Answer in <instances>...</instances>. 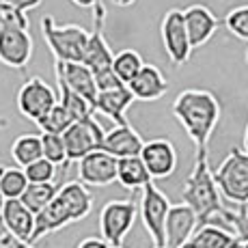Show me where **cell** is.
I'll use <instances>...</instances> for the list:
<instances>
[{
	"label": "cell",
	"instance_id": "13",
	"mask_svg": "<svg viewBox=\"0 0 248 248\" xmlns=\"http://www.w3.org/2000/svg\"><path fill=\"white\" fill-rule=\"evenodd\" d=\"M78 181L91 188H106L117 181V160L106 151H91L78 162Z\"/></svg>",
	"mask_w": 248,
	"mask_h": 248
},
{
	"label": "cell",
	"instance_id": "46",
	"mask_svg": "<svg viewBox=\"0 0 248 248\" xmlns=\"http://www.w3.org/2000/svg\"><path fill=\"white\" fill-rule=\"evenodd\" d=\"M119 248H123V246H119Z\"/></svg>",
	"mask_w": 248,
	"mask_h": 248
},
{
	"label": "cell",
	"instance_id": "29",
	"mask_svg": "<svg viewBox=\"0 0 248 248\" xmlns=\"http://www.w3.org/2000/svg\"><path fill=\"white\" fill-rule=\"evenodd\" d=\"M71 123H74V117H71V114L65 110L59 102H56V106L52 108V110L47 112L46 117L37 123V125H39L41 134H59V136H63L65 130H67Z\"/></svg>",
	"mask_w": 248,
	"mask_h": 248
},
{
	"label": "cell",
	"instance_id": "26",
	"mask_svg": "<svg viewBox=\"0 0 248 248\" xmlns=\"http://www.w3.org/2000/svg\"><path fill=\"white\" fill-rule=\"evenodd\" d=\"M28 186V179L20 166H7L0 164V197L2 201L20 199Z\"/></svg>",
	"mask_w": 248,
	"mask_h": 248
},
{
	"label": "cell",
	"instance_id": "23",
	"mask_svg": "<svg viewBox=\"0 0 248 248\" xmlns=\"http://www.w3.org/2000/svg\"><path fill=\"white\" fill-rule=\"evenodd\" d=\"M117 181L123 186L125 190H142L149 181H154L147 173L142 160L138 158H121L117 160Z\"/></svg>",
	"mask_w": 248,
	"mask_h": 248
},
{
	"label": "cell",
	"instance_id": "19",
	"mask_svg": "<svg viewBox=\"0 0 248 248\" xmlns=\"http://www.w3.org/2000/svg\"><path fill=\"white\" fill-rule=\"evenodd\" d=\"M54 74H59L63 82L93 108L95 97H97V84H95V78L89 67H84L82 63H59V61H54Z\"/></svg>",
	"mask_w": 248,
	"mask_h": 248
},
{
	"label": "cell",
	"instance_id": "4",
	"mask_svg": "<svg viewBox=\"0 0 248 248\" xmlns=\"http://www.w3.org/2000/svg\"><path fill=\"white\" fill-rule=\"evenodd\" d=\"M93 28L89 32V44L84 50V59L82 65L89 67V71L93 74L97 91H108L114 87H121V82L117 80V76L112 74V50L110 44L106 39V7H104V0L99 4H95L93 9Z\"/></svg>",
	"mask_w": 248,
	"mask_h": 248
},
{
	"label": "cell",
	"instance_id": "17",
	"mask_svg": "<svg viewBox=\"0 0 248 248\" xmlns=\"http://www.w3.org/2000/svg\"><path fill=\"white\" fill-rule=\"evenodd\" d=\"M130 89L134 102H155V99L164 97L169 91V80L155 65L145 63L142 69L138 71L134 78L125 84Z\"/></svg>",
	"mask_w": 248,
	"mask_h": 248
},
{
	"label": "cell",
	"instance_id": "7",
	"mask_svg": "<svg viewBox=\"0 0 248 248\" xmlns=\"http://www.w3.org/2000/svg\"><path fill=\"white\" fill-rule=\"evenodd\" d=\"M138 214V205L130 199L108 201L99 212V237L110 248L123 246L125 235L132 231Z\"/></svg>",
	"mask_w": 248,
	"mask_h": 248
},
{
	"label": "cell",
	"instance_id": "20",
	"mask_svg": "<svg viewBox=\"0 0 248 248\" xmlns=\"http://www.w3.org/2000/svg\"><path fill=\"white\" fill-rule=\"evenodd\" d=\"M134 97H132L130 89L125 84L121 87H114L108 91H97V97L93 104V114H104V117L112 119L117 125H127L125 110L132 106Z\"/></svg>",
	"mask_w": 248,
	"mask_h": 248
},
{
	"label": "cell",
	"instance_id": "36",
	"mask_svg": "<svg viewBox=\"0 0 248 248\" xmlns=\"http://www.w3.org/2000/svg\"><path fill=\"white\" fill-rule=\"evenodd\" d=\"M7 4H11V7H16V9H20L22 13H28V11H32V9H37L44 0H4Z\"/></svg>",
	"mask_w": 248,
	"mask_h": 248
},
{
	"label": "cell",
	"instance_id": "12",
	"mask_svg": "<svg viewBox=\"0 0 248 248\" xmlns=\"http://www.w3.org/2000/svg\"><path fill=\"white\" fill-rule=\"evenodd\" d=\"M151 179H166L177 169V149L169 138H151L145 140L140 155Z\"/></svg>",
	"mask_w": 248,
	"mask_h": 248
},
{
	"label": "cell",
	"instance_id": "37",
	"mask_svg": "<svg viewBox=\"0 0 248 248\" xmlns=\"http://www.w3.org/2000/svg\"><path fill=\"white\" fill-rule=\"evenodd\" d=\"M76 248H110V246L102 237H84V240H80V244Z\"/></svg>",
	"mask_w": 248,
	"mask_h": 248
},
{
	"label": "cell",
	"instance_id": "32",
	"mask_svg": "<svg viewBox=\"0 0 248 248\" xmlns=\"http://www.w3.org/2000/svg\"><path fill=\"white\" fill-rule=\"evenodd\" d=\"M225 26L229 28L233 37L242 41H248V4L244 7H235L227 13L225 17Z\"/></svg>",
	"mask_w": 248,
	"mask_h": 248
},
{
	"label": "cell",
	"instance_id": "6",
	"mask_svg": "<svg viewBox=\"0 0 248 248\" xmlns=\"http://www.w3.org/2000/svg\"><path fill=\"white\" fill-rule=\"evenodd\" d=\"M212 173L220 197H225L235 207L248 205V155L244 151L233 147Z\"/></svg>",
	"mask_w": 248,
	"mask_h": 248
},
{
	"label": "cell",
	"instance_id": "42",
	"mask_svg": "<svg viewBox=\"0 0 248 248\" xmlns=\"http://www.w3.org/2000/svg\"><path fill=\"white\" fill-rule=\"evenodd\" d=\"M237 248H248V240L246 242H240V246H237Z\"/></svg>",
	"mask_w": 248,
	"mask_h": 248
},
{
	"label": "cell",
	"instance_id": "11",
	"mask_svg": "<svg viewBox=\"0 0 248 248\" xmlns=\"http://www.w3.org/2000/svg\"><path fill=\"white\" fill-rule=\"evenodd\" d=\"M160 35H162V46H164V52L170 59V63L175 67H181V65L188 63L190 56H192V47H190L188 32H186L184 26L181 9H169L166 11V16L162 17Z\"/></svg>",
	"mask_w": 248,
	"mask_h": 248
},
{
	"label": "cell",
	"instance_id": "8",
	"mask_svg": "<svg viewBox=\"0 0 248 248\" xmlns=\"http://www.w3.org/2000/svg\"><path fill=\"white\" fill-rule=\"evenodd\" d=\"M104 136H106V130L99 125L95 114L74 121L63 134L67 162H80L91 151H102Z\"/></svg>",
	"mask_w": 248,
	"mask_h": 248
},
{
	"label": "cell",
	"instance_id": "2",
	"mask_svg": "<svg viewBox=\"0 0 248 248\" xmlns=\"http://www.w3.org/2000/svg\"><path fill=\"white\" fill-rule=\"evenodd\" d=\"M170 112L184 127L197 151L207 149L216 125L220 123V102L207 89H186L175 97Z\"/></svg>",
	"mask_w": 248,
	"mask_h": 248
},
{
	"label": "cell",
	"instance_id": "35",
	"mask_svg": "<svg viewBox=\"0 0 248 248\" xmlns=\"http://www.w3.org/2000/svg\"><path fill=\"white\" fill-rule=\"evenodd\" d=\"M0 248H37V246H31L26 242L17 240L7 227H4V220H2V197H0Z\"/></svg>",
	"mask_w": 248,
	"mask_h": 248
},
{
	"label": "cell",
	"instance_id": "3",
	"mask_svg": "<svg viewBox=\"0 0 248 248\" xmlns=\"http://www.w3.org/2000/svg\"><path fill=\"white\" fill-rule=\"evenodd\" d=\"M93 209V194L80 181L61 184L56 197L35 216V231L31 237V246H35L41 237L61 231L71 222H80Z\"/></svg>",
	"mask_w": 248,
	"mask_h": 248
},
{
	"label": "cell",
	"instance_id": "15",
	"mask_svg": "<svg viewBox=\"0 0 248 248\" xmlns=\"http://www.w3.org/2000/svg\"><path fill=\"white\" fill-rule=\"evenodd\" d=\"M199 222L194 212L188 205H170L169 216L164 222V246L166 248H184L186 242L192 237V233L197 231Z\"/></svg>",
	"mask_w": 248,
	"mask_h": 248
},
{
	"label": "cell",
	"instance_id": "31",
	"mask_svg": "<svg viewBox=\"0 0 248 248\" xmlns=\"http://www.w3.org/2000/svg\"><path fill=\"white\" fill-rule=\"evenodd\" d=\"M31 20L28 13H22L20 9L11 7L7 2H0V32L4 31H28Z\"/></svg>",
	"mask_w": 248,
	"mask_h": 248
},
{
	"label": "cell",
	"instance_id": "45",
	"mask_svg": "<svg viewBox=\"0 0 248 248\" xmlns=\"http://www.w3.org/2000/svg\"><path fill=\"white\" fill-rule=\"evenodd\" d=\"M162 248H166V246H162Z\"/></svg>",
	"mask_w": 248,
	"mask_h": 248
},
{
	"label": "cell",
	"instance_id": "41",
	"mask_svg": "<svg viewBox=\"0 0 248 248\" xmlns=\"http://www.w3.org/2000/svg\"><path fill=\"white\" fill-rule=\"evenodd\" d=\"M7 127H9V121L7 119H0V132H4Z\"/></svg>",
	"mask_w": 248,
	"mask_h": 248
},
{
	"label": "cell",
	"instance_id": "27",
	"mask_svg": "<svg viewBox=\"0 0 248 248\" xmlns=\"http://www.w3.org/2000/svg\"><path fill=\"white\" fill-rule=\"evenodd\" d=\"M142 65H145L142 56L138 54L136 50H130V47H127V50L117 52V54L112 56V74L117 76V80L121 84L130 82L138 71L142 69Z\"/></svg>",
	"mask_w": 248,
	"mask_h": 248
},
{
	"label": "cell",
	"instance_id": "21",
	"mask_svg": "<svg viewBox=\"0 0 248 248\" xmlns=\"http://www.w3.org/2000/svg\"><path fill=\"white\" fill-rule=\"evenodd\" d=\"M2 220L4 227L17 237V240L31 244L32 231H35V214L28 212L20 199L2 201Z\"/></svg>",
	"mask_w": 248,
	"mask_h": 248
},
{
	"label": "cell",
	"instance_id": "9",
	"mask_svg": "<svg viewBox=\"0 0 248 248\" xmlns=\"http://www.w3.org/2000/svg\"><path fill=\"white\" fill-rule=\"evenodd\" d=\"M170 209V201L164 192L154 184H149L142 188L140 194V205H138V212H140V220L145 225V231L149 233L154 248H162L164 246V222L169 216Z\"/></svg>",
	"mask_w": 248,
	"mask_h": 248
},
{
	"label": "cell",
	"instance_id": "1",
	"mask_svg": "<svg viewBox=\"0 0 248 248\" xmlns=\"http://www.w3.org/2000/svg\"><path fill=\"white\" fill-rule=\"evenodd\" d=\"M181 203L188 205L194 212L199 227L216 225L227 229L229 207H225L218 186L214 181V173L207 160V149L197 151L192 173L188 175V179L184 181V188H181Z\"/></svg>",
	"mask_w": 248,
	"mask_h": 248
},
{
	"label": "cell",
	"instance_id": "43",
	"mask_svg": "<svg viewBox=\"0 0 248 248\" xmlns=\"http://www.w3.org/2000/svg\"><path fill=\"white\" fill-rule=\"evenodd\" d=\"M246 63H248V50H246Z\"/></svg>",
	"mask_w": 248,
	"mask_h": 248
},
{
	"label": "cell",
	"instance_id": "39",
	"mask_svg": "<svg viewBox=\"0 0 248 248\" xmlns=\"http://www.w3.org/2000/svg\"><path fill=\"white\" fill-rule=\"evenodd\" d=\"M114 7H121V9H127L132 7V4H136V0H110Z\"/></svg>",
	"mask_w": 248,
	"mask_h": 248
},
{
	"label": "cell",
	"instance_id": "34",
	"mask_svg": "<svg viewBox=\"0 0 248 248\" xmlns=\"http://www.w3.org/2000/svg\"><path fill=\"white\" fill-rule=\"evenodd\" d=\"M227 229L235 235L237 242L248 240V205H242L237 209H229Z\"/></svg>",
	"mask_w": 248,
	"mask_h": 248
},
{
	"label": "cell",
	"instance_id": "16",
	"mask_svg": "<svg viewBox=\"0 0 248 248\" xmlns=\"http://www.w3.org/2000/svg\"><path fill=\"white\" fill-rule=\"evenodd\" d=\"M32 59V37L28 31L0 32V63L11 69H24Z\"/></svg>",
	"mask_w": 248,
	"mask_h": 248
},
{
	"label": "cell",
	"instance_id": "30",
	"mask_svg": "<svg viewBox=\"0 0 248 248\" xmlns=\"http://www.w3.org/2000/svg\"><path fill=\"white\" fill-rule=\"evenodd\" d=\"M41 138V154H44V160H47L50 164H54L56 169L59 166H67V154H65V142L63 136L59 134H39Z\"/></svg>",
	"mask_w": 248,
	"mask_h": 248
},
{
	"label": "cell",
	"instance_id": "22",
	"mask_svg": "<svg viewBox=\"0 0 248 248\" xmlns=\"http://www.w3.org/2000/svg\"><path fill=\"white\" fill-rule=\"evenodd\" d=\"M240 242L235 240L229 229L216 227V225H203L197 227L184 248H237Z\"/></svg>",
	"mask_w": 248,
	"mask_h": 248
},
{
	"label": "cell",
	"instance_id": "33",
	"mask_svg": "<svg viewBox=\"0 0 248 248\" xmlns=\"http://www.w3.org/2000/svg\"><path fill=\"white\" fill-rule=\"evenodd\" d=\"M24 175H26L28 184H52L56 177V166L50 164L47 160H37L32 164H28L26 169H22Z\"/></svg>",
	"mask_w": 248,
	"mask_h": 248
},
{
	"label": "cell",
	"instance_id": "44",
	"mask_svg": "<svg viewBox=\"0 0 248 248\" xmlns=\"http://www.w3.org/2000/svg\"><path fill=\"white\" fill-rule=\"evenodd\" d=\"M0 2H4V0H0Z\"/></svg>",
	"mask_w": 248,
	"mask_h": 248
},
{
	"label": "cell",
	"instance_id": "38",
	"mask_svg": "<svg viewBox=\"0 0 248 248\" xmlns=\"http://www.w3.org/2000/svg\"><path fill=\"white\" fill-rule=\"evenodd\" d=\"M71 2H74L76 7H80V9H93L95 4H99L102 0H71Z\"/></svg>",
	"mask_w": 248,
	"mask_h": 248
},
{
	"label": "cell",
	"instance_id": "28",
	"mask_svg": "<svg viewBox=\"0 0 248 248\" xmlns=\"http://www.w3.org/2000/svg\"><path fill=\"white\" fill-rule=\"evenodd\" d=\"M54 76H56V87H59V95H56V97H59V104L74 117V121L91 117V114H93V108H91L80 95H76L74 91L63 82V78H61L59 74H54Z\"/></svg>",
	"mask_w": 248,
	"mask_h": 248
},
{
	"label": "cell",
	"instance_id": "40",
	"mask_svg": "<svg viewBox=\"0 0 248 248\" xmlns=\"http://www.w3.org/2000/svg\"><path fill=\"white\" fill-rule=\"evenodd\" d=\"M242 151L248 155V125H246V132H244V149H242Z\"/></svg>",
	"mask_w": 248,
	"mask_h": 248
},
{
	"label": "cell",
	"instance_id": "14",
	"mask_svg": "<svg viewBox=\"0 0 248 248\" xmlns=\"http://www.w3.org/2000/svg\"><path fill=\"white\" fill-rule=\"evenodd\" d=\"M181 16H184V26L186 32H188V41L192 50L203 47L220 26V20L205 4H190L188 9L181 11Z\"/></svg>",
	"mask_w": 248,
	"mask_h": 248
},
{
	"label": "cell",
	"instance_id": "24",
	"mask_svg": "<svg viewBox=\"0 0 248 248\" xmlns=\"http://www.w3.org/2000/svg\"><path fill=\"white\" fill-rule=\"evenodd\" d=\"M11 158L20 169H26L28 164L41 160V138L39 134H22L13 140L11 145Z\"/></svg>",
	"mask_w": 248,
	"mask_h": 248
},
{
	"label": "cell",
	"instance_id": "5",
	"mask_svg": "<svg viewBox=\"0 0 248 248\" xmlns=\"http://www.w3.org/2000/svg\"><path fill=\"white\" fill-rule=\"evenodd\" d=\"M41 35L59 63H82L89 44V31L78 24H56L52 16L41 17Z\"/></svg>",
	"mask_w": 248,
	"mask_h": 248
},
{
	"label": "cell",
	"instance_id": "25",
	"mask_svg": "<svg viewBox=\"0 0 248 248\" xmlns=\"http://www.w3.org/2000/svg\"><path fill=\"white\" fill-rule=\"evenodd\" d=\"M59 188H61V184H54V181H52V184H28L24 194L20 197V201L28 212H32L37 216V214L56 197Z\"/></svg>",
	"mask_w": 248,
	"mask_h": 248
},
{
	"label": "cell",
	"instance_id": "10",
	"mask_svg": "<svg viewBox=\"0 0 248 248\" xmlns=\"http://www.w3.org/2000/svg\"><path fill=\"white\" fill-rule=\"evenodd\" d=\"M16 102H17V110H20L24 119L39 123L56 106L59 97H56V91L44 78H28L17 91Z\"/></svg>",
	"mask_w": 248,
	"mask_h": 248
},
{
	"label": "cell",
	"instance_id": "18",
	"mask_svg": "<svg viewBox=\"0 0 248 248\" xmlns=\"http://www.w3.org/2000/svg\"><path fill=\"white\" fill-rule=\"evenodd\" d=\"M142 145H145L142 136L127 123V125H114L112 130L106 132L102 142V151H106L114 160L136 158V155H140Z\"/></svg>",
	"mask_w": 248,
	"mask_h": 248
}]
</instances>
